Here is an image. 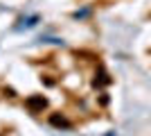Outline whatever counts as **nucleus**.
Masks as SVG:
<instances>
[{"mask_svg":"<svg viewBox=\"0 0 151 136\" xmlns=\"http://www.w3.org/2000/svg\"><path fill=\"white\" fill-rule=\"evenodd\" d=\"M25 107L29 111H34V113H36V111H43L45 107H47V100H45L43 95H29L25 100Z\"/></svg>","mask_w":151,"mask_h":136,"instance_id":"1","label":"nucleus"},{"mask_svg":"<svg viewBox=\"0 0 151 136\" xmlns=\"http://www.w3.org/2000/svg\"><path fill=\"white\" fill-rule=\"evenodd\" d=\"M50 123L54 125V127H70V123L63 116H59V113H52V116H50Z\"/></svg>","mask_w":151,"mask_h":136,"instance_id":"2","label":"nucleus"},{"mask_svg":"<svg viewBox=\"0 0 151 136\" xmlns=\"http://www.w3.org/2000/svg\"><path fill=\"white\" fill-rule=\"evenodd\" d=\"M101 84H111V77L106 75V71H104V68L99 71V79H95V86H101Z\"/></svg>","mask_w":151,"mask_h":136,"instance_id":"3","label":"nucleus"}]
</instances>
